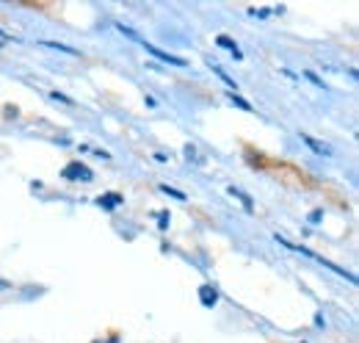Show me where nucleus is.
Segmentation results:
<instances>
[{"label": "nucleus", "instance_id": "nucleus-1", "mask_svg": "<svg viewBox=\"0 0 359 343\" xmlns=\"http://www.w3.org/2000/svg\"><path fill=\"white\" fill-rule=\"evenodd\" d=\"M64 177H67V180H83V183H89V180H94V172H91L89 167H83L81 161H72V164L64 169Z\"/></svg>", "mask_w": 359, "mask_h": 343}, {"label": "nucleus", "instance_id": "nucleus-2", "mask_svg": "<svg viewBox=\"0 0 359 343\" xmlns=\"http://www.w3.org/2000/svg\"><path fill=\"white\" fill-rule=\"evenodd\" d=\"M144 50H147L149 56H155V58L166 61V64H175V67H188V61H185V58H180V56H172V53H166V50H161V47H155V44L144 42Z\"/></svg>", "mask_w": 359, "mask_h": 343}, {"label": "nucleus", "instance_id": "nucleus-3", "mask_svg": "<svg viewBox=\"0 0 359 343\" xmlns=\"http://www.w3.org/2000/svg\"><path fill=\"white\" fill-rule=\"evenodd\" d=\"M119 202H122V197H119V194H105V197H100V200H97V205H100V208H105V211L119 208Z\"/></svg>", "mask_w": 359, "mask_h": 343}, {"label": "nucleus", "instance_id": "nucleus-4", "mask_svg": "<svg viewBox=\"0 0 359 343\" xmlns=\"http://www.w3.org/2000/svg\"><path fill=\"white\" fill-rule=\"evenodd\" d=\"M302 141H304L307 147H313V150H315V153H318V155H329V153H332V150H329L326 144H320V141H315L313 136H304V133H302Z\"/></svg>", "mask_w": 359, "mask_h": 343}, {"label": "nucleus", "instance_id": "nucleus-5", "mask_svg": "<svg viewBox=\"0 0 359 343\" xmlns=\"http://www.w3.org/2000/svg\"><path fill=\"white\" fill-rule=\"evenodd\" d=\"M199 297H202V304H208V307H210V304H216V299H219V294H216V288H210V285H205Z\"/></svg>", "mask_w": 359, "mask_h": 343}, {"label": "nucleus", "instance_id": "nucleus-6", "mask_svg": "<svg viewBox=\"0 0 359 343\" xmlns=\"http://www.w3.org/2000/svg\"><path fill=\"white\" fill-rule=\"evenodd\" d=\"M216 44H222V47H226V50H229L235 58H241V50H238V44L232 42L229 37H219V39H216Z\"/></svg>", "mask_w": 359, "mask_h": 343}, {"label": "nucleus", "instance_id": "nucleus-7", "mask_svg": "<svg viewBox=\"0 0 359 343\" xmlns=\"http://www.w3.org/2000/svg\"><path fill=\"white\" fill-rule=\"evenodd\" d=\"M45 47H50V50H61V53H67V56H78V50H72V47H67V44H58V42H45Z\"/></svg>", "mask_w": 359, "mask_h": 343}, {"label": "nucleus", "instance_id": "nucleus-8", "mask_svg": "<svg viewBox=\"0 0 359 343\" xmlns=\"http://www.w3.org/2000/svg\"><path fill=\"white\" fill-rule=\"evenodd\" d=\"M213 72H216V75H219V78H222V81H224L226 86H229V89H232V91H235V89H238V86H235V81H232V78H229V75H226L224 70H222V67H216V64H213Z\"/></svg>", "mask_w": 359, "mask_h": 343}, {"label": "nucleus", "instance_id": "nucleus-9", "mask_svg": "<svg viewBox=\"0 0 359 343\" xmlns=\"http://www.w3.org/2000/svg\"><path fill=\"white\" fill-rule=\"evenodd\" d=\"M229 100H232V103H238V105H241V108H246V111H252V105H249V103H246V100H241V97H238V94H235V91H229Z\"/></svg>", "mask_w": 359, "mask_h": 343}, {"label": "nucleus", "instance_id": "nucleus-10", "mask_svg": "<svg viewBox=\"0 0 359 343\" xmlns=\"http://www.w3.org/2000/svg\"><path fill=\"white\" fill-rule=\"evenodd\" d=\"M8 288H11V285H8V280H3V277H0V291H8Z\"/></svg>", "mask_w": 359, "mask_h": 343}]
</instances>
